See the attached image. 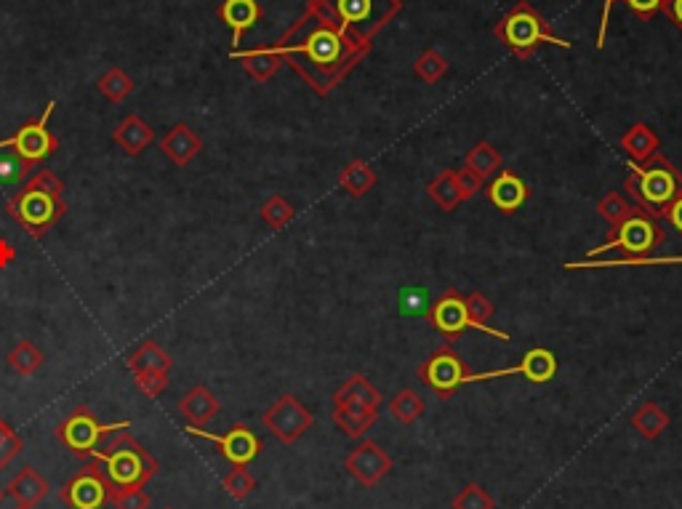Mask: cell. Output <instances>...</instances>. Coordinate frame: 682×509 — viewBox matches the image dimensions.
<instances>
[{
    "mask_svg": "<svg viewBox=\"0 0 682 509\" xmlns=\"http://www.w3.org/2000/svg\"><path fill=\"white\" fill-rule=\"evenodd\" d=\"M331 400H334V406H368L376 408V411H379L381 403H384L381 392L376 390L371 379L363 374L349 376L347 382L341 384L339 390L334 392V398Z\"/></svg>",
    "mask_w": 682,
    "mask_h": 509,
    "instance_id": "24",
    "label": "cell"
},
{
    "mask_svg": "<svg viewBox=\"0 0 682 509\" xmlns=\"http://www.w3.org/2000/svg\"><path fill=\"white\" fill-rule=\"evenodd\" d=\"M632 203H629L621 192H608L603 198L597 200V214L603 222H608L611 227H616L619 222H624L629 214H632Z\"/></svg>",
    "mask_w": 682,
    "mask_h": 509,
    "instance_id": "38",
    "label": "cell"
},
{
    "mask_svg": "<svg viewBox=\"0 0 682 509\" xmlns=\"http://www.w3.org/2000/svg\"><path fill=\"white\" fill-rule=\"evenodd\" d=\"M51 491V483L46 478H40L35 467H22V472H16L11 483L6 486V494L16 502V507L32 509L40 504Z\"/></svg>",
    "mask_w": 682,
    "mask_h": 509,
    "instance_id": "22",
    "label": "cell"
},
{
    "mask_svg": "<svg viewBox=\"0 0 682 509\" xmlns=\"http://www.w3.org/2000/svg\"><path fill=\"white\" fill-rule=\"evenodd\" d=\"M456 179H459V192H461V200H464V203L475 198L477 192L483 190V184H485V179H480V176H477L475 171H469V168H461V171H456Z\"/></svg>",
    "mask_w": 682,
    "mask_h": 509,
    "instance_id": "45",
    "label": "cell"
},
{
    "mask_svg": "<svg viewBox=\"0 0 682 509\" xmlns=\"http://www.w3.org/2000/svg\"><path fill=\"white\" fill-rule=\"evenodd\" d=\"M110 502L115 509H150L152 499L144 488H110Z\"/></svg>",
    "mask_w": 682,
    "mask_h": 509,
    "instance_id": "42",
    "label": "cell"
},
{
    "mask_svg": "<svg viewBox=\"0 0 682 509\" xmlns=\"http://www.w3.org/2000/svg\"><path fill=\"white\" fill-rule=\"evenodd\" d=\"M427 320L429 326L435 328L437 334H443L448 342L459 339L464 331L472 328L467 304H464V296L459 291H445L440 299H435V304L427 310Z\"/></svg>",
    "mask_w": 682,
    "mask_h": 509,
    "instance_id": "16",
    "label": "cell"
},
{
    "mask_svg": "<svg viewBox=\"0 0 682 509\" xmlns=\"http://www.w3.org/2000/svg\"><path fill=\"white\" fill-rule=\"evenodd\" d=\"M493 35H496L517 59H523V62L533 59V54H536V48L539 46H557L565 48V51H571L573 48L571 40L557 38L555 32H552V27H549V22H544V16H541L531 3H525V0L515 3L507 14L501 16V22L493 27Z\"/></svg>",
    "mask_w": 682,
    "mask_h": 509,
    "instance_id": "5",
    "label": "cell"
},
{
    "mask_svg": "<svg viewBox=\"0 0 682 509\" xmlns=\"http://www.w3.org/2000/svg\"><path fill=\"white\" fill-rule=\"evenodd\" d=\"M632 14H637L640 19H651L661 11V0H624Z\"/></svg>",
    "mask_w": 682,
    "mask_h": 509,
    "instance_id": "46",
    "label": "cell"
},
{
    "mask_svg": "<svg viewBox=\"0 0 682 509\" xmlns=\"http://www.w3.org/2000/svg\"><path fill=\"white\" fill-rule=\"evenodd\" d=\"M272 48L320 96L331 94L341 80L371 54L368 48L357 46L355 40L341 35L339 27L312 6L304 8V14L296 19L294 27L286 30V35Z\"/></svg>",
    "mask_w": 682,
    "mask_h": 509,
    "instance_id": "1",
    "label": "cell"
},
{
    "mask_svg": "<svg viewBox=\"0 0 682 509\" xmlns=\"http://www.w3.org/2000/svg\"><path fill=\"white\" fill-rule=\"evenodd\" d=\"M94 459L115 488H144L160 470V462L126 430L107 443V451L96 448Z\"/></svg>",
    "mask_w": 682,
    "mask_h": 509,
    "instance_id": "6",
    "label": "cell"
},
{
    "mask_svg": "<svg viewBox=\"0 0 682 509\" xmlns=\"http://www.w3.org/2000/svg\"><path fill=\"white\" fill-rule=\"evenodd\" d=\"M14 256H16V251L8 246V240H0V267H6Z\"/></svg>",
    "mask_w": 682,
    "mask_h": 509,
    "instance_id": "50",
    "label": "cell"
},
{
    "mask_svg": "<svg viewBox=\"0 0 682 509\" xmlns=\"http://www.w3.org/2000/svg\"><path fill=\"white\" fill-rule=\"evenodd\" d=\"M96 88H99V94H102L107 102L118 104L134 94L136 83H134V78L126 75L120 67H110V70L104 72L102 78L96 80Z\"/></svg>",
    "mask_w": 682,
    "mask_h": 509,
    "instance_id": "35",
    "label": "cell"
},
{
    "mask_svg": "<svg viewBox=\"0 0 682 509\" xmlns=\"http://www.w3.org/2000/svg\"><path fill=\"white\" fill-rule=\"evenodd\" d=\"M171 368H174V358L158 342H142L128 355V371L131 374H144V371H163V374H168Z\"/></svg>",
    "mask_w": 682,
    "mask_h": 509,
    "instance_id": "28",
    "label": "cell"
},
{
    "mask_svg": "<svg viewBox=\"0 0 682 509\" xmlns=\"http://www.w3.org/2000/svg\"><path fill=\"white\" fill-rule=\"evenodd\" d=\"M128 427H131L128 422L115 424L99 422L91 408L78 406L62 424H59V427H56V440H59L67 451L86 459V456H94V451L102 446L104 438H112V435H118V432L128 430Z\"/></svg>",
    "mask_w": 682,
    "mask_h": 509,
    "instance_id": "8",
    "label": "cell"
},
{
    "mask_svg": "<svg viewBox=\"0 0 682 509\" xmlns=\"http://www.w3.org/2000/svg\"><path fill=\"white\" fill-rule=\"evenodd\" d=\"M224 491L235 499V502H246L248 496L256 491V478L246 467H232L222 480Z\"/></svg>",
    "mask_w": 682,
    "mask_h": 509,
    "instance_id": "39",
    "label": "cell"
},
{
    "mask_svg": "<svg viewBox=\"0 0 682 509\" xmlns=\"http://www.w3.org/2000/svg\"><path fill=\"white\" fill-rule=\"evenodd\" d=\"M427 192L429 198L437 203V208L445 211V214H451V211H456L464 203L459 192V179H456V171H451V168H445L443 174L432 179L427 184Z\"/></svg>",
    "mask_w": 682,
    "mask_h": 509,
    "instance_id": "33",
    "label": "cell"
},
{
    "mask_svg": "<svg viewBox=\"0 0 682 509\" xmlns=\"http://www.w3.org/2000/svg\"><path fill=\"white\" fill-rule=\"evenodd\" d=\"M421 382L435 392L440 400H451L453 392L469 384L467 363L453 352L451 344H443L432 358L419 368Z\"/></svg>",
    "mask_w": 682,
    "mask_h": 509,
    "instance_id": "11",
    "label": "cell"
},
{
    "mask_svg": "<svg viewBox=\"0 0 682 509\" xmlns=\"http://www.w3.org/2000/svg\"><path fill=\"white\" fill-rule=\"evenodd\" d=\"M448 59H445L440 51H435V48H427V51H421L419 59L413 62V72H416V78L424 80V83H437L440 78H445L448 75Z\"/></svg>",
    "mask_w": 682,
    "mask_h": 509,
    "instance_id": "37",
    "label": "cell"
},
{
    "mask_svg": "<svg viewBox=\"0 0 682 509\" xmlns=\"http://www.w3.org/2000/svg\"><path fill=\"white\" fill-rule=\"evenodd\" d=\"M3 496H6V491H3V488H0V502H3Z\"/></svg>",
    "mask_w": 682,
    "mask_h": 509,
    "instance_id": "52",
    "label": "cell"
},
{
    "mask_svg": "<svg viewBox=\"0 0 682 509\" xmlns=\"http://www.w3.org/2000/svg\"><path fill=\"white\" fill-rule=\"evenodd\" d=\"M613 3H616V0H603V16H600V32H597V48L605 46V35H608V19H611Z\"/></svg>",
    "mask_w": 682,
    "mask_h": 509,
    "instance_id": "49",
    "label": "cell"
},
{
    "mask_svg": "<svg viewBox=\"0 0 682 509\" xmlns=\"http://www.w3.org/2000/svg\"><path fill=\"white\" fill-rule=\"evenodd\" d=\"M32 168L35 166H30V163L19 160L14 152H8V155H0V184L22 182V179H27V176H30Z\"/></svg>",
    "mask_w": 682,
    "mask_h": 509,
    "instance_id": "43",
    "label": "cell"
},
{
    "mask_svg": "<svg viewBox=\"0 0 682 509\" xmlns=\"http://www.w3.org/2000/svg\"><path fill=\"white\" fill-rule=\"evenodd\" d=\"M160 150H163V155H166L174 166L184 168L190 166L192 160L203 152V139H200L187 123H176V126L160 139Z\"/></svg>",
    "mask_w": 682,
    "mask_h": 509,
    "instance_id": "19",
    "label": "cell"
},
{
    "mask_svg": "<svg viewBox=\"0 0 682 509\" xmlns=\"http://www.w3.org/2000/svg\"><path fill=\"white\" fill-rule=\"evenodd\" d=\"M523 374L531 384H547L557 374V358L555 352L547 347H533L523 355V360L515 368H501V371H485V374H469L472 382H491V379H507V376Z\"/></svg>",
    "mask_w": 682,
    "mask_h": 509,
    "instance_id": "15",
    "label": "cell"
},
{
    "mask_svg": "<svg viewBox=\"0 0 682 509\" xmlns=\"http://www.w3.org/2000/svg\"><path fill=\"white\" fill-rule=\"evenodd\" d=\"M619 144L621 152L629 158V163H645V160H651L653 155L661 150L659 134H656L648 123H635V126H629V131L621 136Z\"/></svg>",
    "mask_w": 682,
    "mask_h": 509,
    "instance_id": "25",
    "label": "cell"
},
{
    "mask_svg": "<svg viewBox=\"0 0 682 509\" xmlns=\"http://www.w3.org/2000/svg\"><path fill=\"white\" fill-rule=\"evenodd\" d=\"M307 6L318 8L341 35L371 51L376 35L403 11V0H310Z\"/></svg>",
    "mask_w": 682,
    "mask_h": 509,
    "instance_id": "3",
    "label": "cell"
},
{
    "mask_svg": "<svg viewBox=\"0 0 682 509\" xmlns=\"http://www.w3.org/2000/svg\"><path fill=\"white\" fill-rule=\"evenodd\" d=\"M166 509H174V507H166Z\"/></svg>",
    "mask_w": 682,
    "mask_h": 509,
    "instance_id": "54",
    "label": "cell"
},
{
    "mask_svg": "<svg viewBox=\"0 0 682 509\" xmlns=\"http://www.w3.org/2000/svg\"><path fill=\"white\" fill-rule=\"evenodd\" d=\"M624 187L643 211H648L656 219H664L669 206L682 192V174L661 152H656L645 163H629V176L624 179Z\"/></svg>",
    "mask_w": 682,
    "mask_h": 509,
    "instance_id": "4",
    "label": "cell"
},
{
    "mask_svg": "<svg viewBox=\"0 0 682 509\" xmlns=\"http://www.w3.org/2000/svg\"><path fill=\"white\" fill-rule=\"evenodd\" d=\"M629 424H632L645 440H656L661 438L664 430L669 427V414L659 406V403H653L651 400V403H643L635 414L629 416Z\"/></svg>",
    "mask_w": 682,
    "mask_h": 509,
    "instance_id": "31",
    "label": "cell"
},
{
    "mask_svg": "<svg viewBox=\"0 0 682 509\" xmlns=\"http://www.w3.org/2000/svg\"><path fill=\"white\" fill-rule=\"evenodd\" d=\"M24 440L16 435V430L6 419H0V470H6L16 456L22 454Z\"/></svg>",
    "mask_w": 682,
    "mask_h": 509,
    "instance_id": "41",
    "label": "cell"
},
{
    "mask_svg": "<svg viewBox=\"0 0 682 509\" xmlns=\"http://www.w3.org/2000/svg\"><path fill=\"white\" fill-rule=\"evenodd\" d=\"M376 182H379V176L365 160H352V163L341 168L339 174V187L347 192L349 198H363L376 187Z\"/></svg>",
    "mask_w": 682,
    "mask_h": 509,
    "instance_id": "29",
    "label": "cell"
},
{
    "mask_svg": "<svg viewBox=\"0 0 682 509\" xmlns=\"http://www.w3.org/2000/svg\"><path fill=\"white\" fill-rule=\"evenodd\" d=\"M344 470L363 488L379 486L381 480L392 472V456L373 440H360L344 459Z\"/></svg>",
    "mask_w": 682,
    "mask_h": 509,
    "instance_id": "14",
    "label": "cell"
},
{
    "mask_svg": "<svg viewBox=\"0 0 682 509\" xmlns=\"http://www.w3.org/2000/svg\"><path fill=\"white\" fill-rule=\"evenodd\" d=\"M661 11L669 16V22L682 32V0H661Z\"/></svg>",
    "mask_w": 682,
    "mask_h": 509,
    "instance_id": "47",
    "label": "cell"
},
{
    "mask_svg": "<svg viewBox=\"0 0 682 509\" xmlns=\"http://www.w3.org/2000/svg\"><path fill=\"white\" fill-rule=\"evenodd\" d=\"M405 304H408V312H421V304H424V291H419L416 294V299H405Z\"/></svg>",
    "mask_w": 682,
    "mask_h": 509,
    "instance_id": "51",
    "label": "cell"
},
{
    "mask_svg": "<svg viewBox=\"0 0 682 509\" xmlns=\"http://www.w3.org/2000/svg\"><path fill=\"white\" fill-rule=\"evenodd\" d=\"M259 214H262V222L270 227V230H283V227H288V224L294 222L296 216V208L288 203V198H283V195H272V198H267L262 203V208H259Z\"/></svg>",
    "mask_w": 682,
    "mask_h": 509,
    "instance_id": "36",
    "label": "cell"
},
{
    "mask_svg": "<svg viewBox=\"0 0 682 509\" xmlns=\"http://www.w3.org/2000/svg\"><path fill=\"white\" fill-rule=\"evenodd\" d=\"M6 214L22 227L32 238H43L64 214H67V200H64V182L54 171L38 168L35 174L27 176L19 192L6 200Z\"/></svg>",
    "mask_w": 682,
    "mask_h": 509,
    "instance_id": "2",
    "label": "cell"
},
{
    "mask_svg": "<svg viewBox=\"0 0 682 509\" xmlns=\"http://www.w3.org/2000/svg\"><path fill=\"white\" fill-rule=\"evenodd\" d=\"M485 195H488L493 208H499L501 214L509 216L515 214V211H520V208L528 203L531 190H528V184L523 182V176H517L515 171H507V168H501L499 174L493 176V182L488 184Z\"/></svg>",
    "mask_w": 682,
    "mask_h": 509,
    "instance_id": "17",
    "label": "cell"
},
{
    "mask_svg": "<svg viewBox=\"0 0 682 509\" xmlns=\"http://www.w3.org/2000/svg\"><path fill=\"white\" fill-rule=\"evenodd\" d=\"M262 424L283 443V446H294L296 440L302 438L304 432L315 424V414L304 406L302 400L294 395H280L262 416Z\"/></svg>",
    "mask_w": 682,
    "mask_h": 509,
    "instance_id": "10",
    "label": "cell"
},
{
    "mask_svg": "<svg viewBox=\"0 0 682 509\" xmlns=\"http://www.w3.org/2000/svg\"><path fill=\"white\" fill-rule=\"evenodd\" d=\"M331 419L347 438L360 440L371 432V427L379 419V411L368 406H334Z\"/></svg>",
    "mask_w": 682,
    "mask_h": 509,
    "instance_id": "26",
    "label": "cell"
},
{
    "mask_svg": "<svg viewBox=\"0 0 682 509\" xmlns=\"http://www.w3.org/2000/svg\"><path fill=\"white\" fill-rule=\"evenodd\" d=\"M184 432L192 435V438L214 443V446L219 448V454H222L232 467H248L256 456L262 454V440H259V435L248 430L246 424L240 422L232 424L224 435H214V432H206L203 427H190V424L184 427Z\"/></svg>",
    "mask_w": 682,
    "mask_h": 509,
    "instance_id": "13",
    "label": "cell"
},
{
    "mask_svg": "<svg viewBox=\"0 0 682 509\" xmlns=\"http://www.w3.org/2000/svg\"><path fill=\"white\" fill-rule=\"evenodd\" d=\"M6 363H8V368L14 371V374L32 376V374H38L40 368H43V363H46V355L38 350V344L30 342V339H22V342H16L14 347L8 350Z\"/></svg>",
    "mask_w": 682,
    "mask_h": 509,
    "instance_id": "32",
    "label": "cell"
},
{
    "mask_svg": "<svg viewBox=\"0 0 682 509\" xmlns=\"http://www.w3.org/2000/svg\"><path fill=\"white\" fill-rule=\"evenodd\" d=\"M464 168H469V171H475L480 179H491L493 174H499L501 171V155L499 150L493 147L491 142H477L472 150L467 152V158H464Z\"/></svg>",
    "mask_w": 682,
    "mask_h": 509,
    "instance_id": "34",
    "label": "cell"
},
{
    "mask_svg": "<svg viewBox=\"0 0 682 509\" xmlns=\"http://www.w3.org/2000/svg\"><path fill=\"white\" fill-rule=\"evenodd\" d=\"M451 509H496V499L480 483H467L453 496Z\"/></svg>",
    "mask_w": 682,
    "mask_h": 509,
    "instance_id": "40",
    "label": "cell"
},
{
    "mask_svg": "<svg viewBox=\"0 0 682 509\" xmlns=\"http://www.w3.org/2000/svg\"><path fill=\"white\" fill-rule=\"evenodd\" d=\"M112 142L118 144L120 150L126 152L128 158H139L152 142H155V131L150 123L139 115H128L118 123V128L112 131Z\"/></svg>",
    "mask_w": 682,
    "mask_h": 509,
    "instance_id": "20",
    "label": "cell"
},
{
    "mask_svg": "<svg viewBox=\"0 0 682 509\" xmlns=\"http://www.w3.org/2000/svg\"><path fill=\"white\" fill-rule=\"evenodd\" d=\"M682 264V256H624V259H581L565 262V270H608V267H667Z\"/></svg>",
    "mask_w": 682,
    "mask_h": 509,
    "instance_id": "27",
    "label": "cell"
},
{
    "mask_svg": "<svg viewBox=\"0 0 682 509\" xmlns=\"http://www.w3.org/2000/svg\"><path fill=\"white\" fill-rule=\"evenodd\" d=\"M232 59H238L243 64V70L256 80V83H267L280 72L283 67V56L275 51L272 46L264 48H251V51H232Z\"/></svg>",
    "mask_w": 682,
    "mask_h": 509,
    "instance_id": "23",
    "label": "cell"
},
{
    "mask_svg": "<svg viewBox=\"0 0 682 509\" xmlns=\"http://www.w3.org/2000/svg\"><path fill=\"white\" fill-rule=\"evenodd\" d=\"M56 102H48L46 112L35 120H27L14 136H8L0 142V150L14 152L16 158L30 163V166H38L43 160H48L51 155H56L59 150V139L56 134L48 128V120L54 115Z\"/></svg>",
    "mask_w": 682,
    "mask_h": 509,
    "instance_id": "9",
    "label": "cell"
},
{
    "mask_svg": "<svg viewBox=\"0 0 682 509\" xmlns=\"http://www.w3.org/2000/svg\"><path fill=\"white\" fill-rule=\"evenodd\" d=\"M664 219H667L669 224H672V230L675 232H680L682 235V192L677 195V200L669 206V211L664 214Z\"/></svg>",
    "mask_w": 682,
    "mask_h": 509,
    "instance_id": "48",
    "label": "cell"
},
{
    "mask_svg": "<svg viewBox=\"0 0 682 509\" xmlns=\"http://www.w3.org/2000/svg\"><path fill=\"white\" fill-rule=\"evenodd\" d=\"M136 387L147 395V398H160L168 387V374L163 371H144V374H134Z\"/></svg>",
    "mask_w": 682,
    "mask_h": 509,
    "instance_id": "44",
    "label": "cell"
},
{
    "mask_svg": "<svg viewBox=\"0 0 682 509\" xmlns=\"http://www.w3.org/2000/svg\"><path fill=\"white\" fill-rule=\"evenodd\" d=\"M16 509H27V507H16Z\"/></svg>",
    "mask_w": 682,
    "mask_h": 509,
    "instance_id": "53",
    "label": "cell"
},
{
    "mask_svg": "<svg viewBox=\"0 0 682 509\" xmlns=\"http://www.w3.org/2000/svg\"><path fill=\"white\" fill-rule=\"evenodd\" d=\"M664 240H667V227L656 216L635 206L624 222L611 227V238L605 240L603 246L587 251V259L603 256L608 251H624L629 256H651Z\"/></svg>",
    "mask_w": 682,
    "mask_h": 509,
    "instance_id": "7",
    "label": "cell"
},
{
    "mask_svg": "<svg viewBox=\"0 0 682 509\" xmlns=\"http://www.w3.org/2000/svg\"><path fill=\"white\" fill-rule=\"evenodd\" d=\"M219 19L232 30V51H238L248 30H254L262 19L259 0H224L219 6Z\"/></svg>",
    "mask_w": 682,
    "mask_h": 509,
    "instance_id": "18",
    "label": "cell"
},
{
    "mask_svg": "<svg viewBox=\"0 0 682 509\" xmlns=\"http://www.w3.org/2000/svg\"><path fill=\"white\" fill-rule=\"evenodd\" d=\"M219 408H222V403H219V398H216L214 392L208 390L206 384L192 387V390L179 400V414L187 419L190 427H206L208 422H214V416L219 414Z\"/></svg>",
    "mask_w": 682,
    "mask_h": 509,
    "instance_id": "21",
    "label": "cell"
},
{
    "mask_svg": "<svg viewBox=\"0 0 682 509\" xmlns=\"http://www.w3.org/2000/svg\"><path fill=\"white\" fill-rule=\"evenodd\" d=\"M110 488L112 483L104 475L102 464L91 462L64 483L59 499L70 509H102L110 502Z\"/></svg>",
    "mask_w": 682,
    "mask_h": 509,
    "instance_id": "12",
    "label": "cell"
},
{
    "mask_svg": "<svg viewBox=\"0 0 682 509\" xmlns=\"http://www.w3.org/2000/svg\"><path fill=\"white\" fill-rule=\"evenodd\" d=\"M387 411L397 424H403V427H411V424H416L421 416L427 414V403H424V398H421L419 392H413L411 387H405V390H400V392H395V395H392Z\"/></svg>",
    "mask_w": 682,
    "mask_h": 509,
    "instance_id": "30",
    "label": "cell"
}]
</instances>
